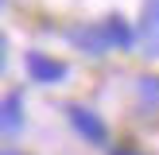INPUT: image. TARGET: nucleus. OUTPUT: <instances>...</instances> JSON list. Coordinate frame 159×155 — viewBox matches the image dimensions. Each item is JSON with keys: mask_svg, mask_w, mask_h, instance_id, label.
I'll list each match as a JSON object with an SVG mask.
<instances>
[{"mask_svg": "<svg viewBox=\"0 0 159 155\" xmlns=\"http://www.w3.org/2000/svg\"><path fill=\"white\" fill-rule=\"evenodd\" d=\"M140 46H144V54L159 58V0H144V20H140Z\"/></svg>", "mask_w": 159, "mask_h": 155, "instance_id": "obj_1", "label": "nucleus"}, {"mask_svg": "<svg viewBox=\"0 0 159 155\" xmlns=\"http://www.w3.org/2000/svg\"><path fill=\"white\" fill-rule=\"evenodd\" d=\"M70 120H74V128L82 132L85 140H89V144H105V120H101L97 113H93V108H85V105H74L70 108Z\"/></svg>", "mask_w": 159, "mask_h": 155, "instance_id": "obj_2", "label": "nucleus"}, {"mask_svg": "<svg viewBox=\"0 0 159 155\" xmlns=\"http://www.w3.org/2000/svg\"><path fill=\"white\" fill-rule=\"evenodd\" d=\"M27 70H31V78H35V82H51V85L66 78V66H62V62L47 58V54H39V51L27 54Z\"/></svg>", "mask_w": 159, "mask_h": 155, "instance_id": "obj_3", "label": "nucleus"}, {"mask_svg": "<svg viewBox=\"0 0 159 155\" xmlns=\"http://www.w3.org/2000/svg\"><path fill=\"white\" fill-rule=\"evenodd\" d=\"M23 128V97L20 93H8L0 101V136H12Z\"/></svg>", "mask_w": 159, "mask_h": 155, "instance_id": "obj_4", "label": "nucleus"}, {"mask_svg": "<svg viewBox=\"0 0 159 155\" xmlns=\"http://www.w3.org/2000/svg\"><path fill=\"white\" fill-rule=\"evenodd\" d=\"M101 39H105V46H132V31H128V23L120 20V16H113V20H105L101 23Z\"/></svg>", "mask_w": 159, "mask_h": 155, "instance_id": "obj_5", "label": "nucleus"}, {"mask_svg": "<svg viewBox=\"0 0 159 155\" xmlns=\"http://www.w3.org/2000/svg\"><path fill=\"white\" fill-rule=\"evenodd\" d=\"M74 43H85V51H89V54H101V51H105L101 27H85V31H74Z\"/></svg>", "mask_w": 159, "mask_h": 155, "instance_id": "obj_6", "label": "nucleus"}, {"mask_svg": "<svg viewBox=\"0 0 159 155\" xmlns=\"http://www.w3.org/2000/svg\"><path fill=\"white\" fill-rule=\"evenodd\" d=\"M140 97H148V105H159V82H140Z\"/></svg>", "mask_w": 159, "mask_h": 155, "instance_id": "obj_7", "label": "nucleus"}, {"mask_svg": "<svg viewBox=\"0 0 159 155\" xmlns=\"http://www.w3.org/2000/svg\"><path fill=\"white\" fill-rule=\"evenodd\" d=\"M113 155H140V151H128V147H120V151H113Z\"/></svg>", "mask_w": 159, "mask_h": 155, "instance_id": "obj_8", "label": "nucleus"}, {"mask_svg": "<svg viewBox=\"0 0 159 155\" xmlns=\"http://www.w3.org/2000/svg\"><path fill=\"white\" fill-rule=\"evenodd\" d=\"M0 70H4V39H0Z\"/></svg>", "mask_w": 159, "mask_h": 155, "instance_id": "obj_9", "label": "nucleus"}, {"mask_svg": "<svg viewBox=\"0 0 159 155\" xmlns=\"http://www.w3.org/2000/svg\"><path fill=\"white\" fill-rule=\"evenodd\" d=\"M0 155H16V151H0Z\"/></svg>", "mask_w": 159, "mask_h": 155, "instance_id": "obj_10", "label": "nucleus"}]
</instances>
